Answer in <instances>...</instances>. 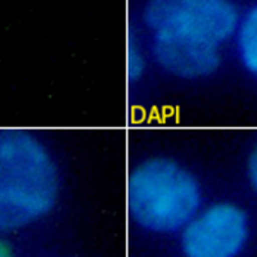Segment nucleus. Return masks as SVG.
<instances>
[{"mask_svg": "<svg viewBox=\"0 0 257 257\" xmlns=\"http://www.w3.org/2000/svg\"><path fill=\"white\" fill-rule=\"evenodd\" d=\"M126 207L143 230L180 233L202 207V188L187 167L166 157L138 164L126 181Z\"/></svg>", "mask_w": 257, "mask_h": 257, "instance_id": "7ed1b4c3", "label": "nucleus"}, {"mask_svg": "<svg viewBox=\"0 0 257 257\" xmlns=\"http://www.w3.org/2000/svg\"><path fill=\"white\" fill-rule=\"evenodd\" d=\"M0 257H12L11 252L7 249V247L2 242H0Z\"/></svg>", "mask_w": 257, "mask_h": 257, "instance_id": "6e6552de", "label": "nucleus"}, {"mask_svg": "<svg viewBox=\"0 0 257 257\" xmlns=\"http://www.w3.org/2000/svg\"><path fill=\"white\" fill-rule=\"evenodd\" d=\"M147 67V57L141 43L128 34L125 52V73L127 82L133 84L143 77Z\"/></svg>", "mask_w": 257, "mask_h": 257, "instance_id": "423d86ee", "label": "nucleus"}, {"mask_svg": "<svg viewBox=\"0 0 257 257\" xmlns=\"http://www.w3.org/2000/svg\"><path fill=\"white\" fill-rule=\"evenodd\" d=\"M144 24L156 63L180 80L211 76L220 66V48L238 29L230 0H148Z\"/></svg>", "mask_w": 257, "mask_h": 257, "instance_id": "f257e3e1", "label": "nucleus"}, {"mask_svg": "<svg viewBox=\"0 0 257 257\" xmlns=\"http://www.w3.org/2000/svg\"><path fill=\"white\" fill-rule=\"evenodd\" d=\"M238 53L240 62L251 75L257 77V7L238 25Z\"/></svg>", "mask_w": 257, "mask_h": 257, "instance_id": "39448f33", "label": "nucleus"}, {"mask_svg": "<svg viewBox=\"0 0 257 257\" xmlns=\"http://www.w3.org/2000/svg\"><path fill=\"white\" fill-rule=\"evenodd\" d=\"M61 192L54 157L35 134L0 132V233H15L47 217Z\"/></svg>", "mask_w": 257, "mask_h": 257, "instance_id": "f03ea898", "label": "nucleus"}, {"mask_svg": "<svg viewBox=\"0 0 257 257\" xmlns=\"http://www.w3.org/2000/svg\"><path fill=\"white\" fill-rule=\"evenodd\" d=\"M248 176L249 180H251L252 187L257 192V146L254 147L253 152H252L248 161Z\"/></svg>", "mask_w": 257, "mask_h": 257, "instance_id": "0eeeda50", "label": "nucleus"}, {"mask_svg": "<svg viewBox=\"0 0 257 257\" xmlns=\"http://www.w3.org/2000/svg\"><path fill=\"white\" fill-rule=\"evenodd\" d=\"M184 257H238L248 239V219L239 206H202L180 231Z\"/></svg>", "mask_w": 257, "mask_h": 257, "instance_id": "20e7f679", "label": "nucleus"}]
</instances>
